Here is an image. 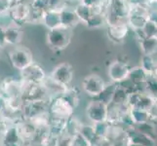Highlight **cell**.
Returning <instances> with one entry per match:
<instances>
[{
	"instance_id": "18",
	"label": "cell",
	"mask_w": 157,
	"mask_h": 146,
	"mask_svg": "<svg viewBox=\"0 0 157 146\" xmlns=\"http://www.w3.org/2000/svg\"><path fill=\"white\" fill-rule=\"evenodd\" d=\"M140 66L148 73V75H153L157 68V62H155L152 55H144Z\"/></svg>"
},
{
	"instance_id": "21",
	"label": "cell",
	"mask_w": 157,
	"mask_h": 146,
	"mask_svg": "<svg viewBox=\"0 0 157 146\" xmlns=\"http://www.w3.org/2000/svg\"><path fill=\"white\" fill-rule=\"evenodd\" d=\"M91 146H113V142L108 137H96Z\"/></svg>"
},
{
	"instance_id": "11",
	"label": "cell",
	"mask_w": 157,
	"mask_h": 146,
	"mask_svg": "<svg viewBox=\"0 0 157 146\" xmlns=\"http://www.w3.org/2000/svg\"><path fill=\"white\" fill-rule=\"evenodd\" d=\"M147 78H148V73L140 66H135L134 68H130V71L127 77V79L130 82H132L135 85L136 90L139 91H140V86L144 87V83L147 80Z\"/></svg>"
},
{
	"instance_id": "4",
	"label": "cell",
	"mask_w": 157,
	"mask_h": 146,
	"mask_svg": "<svg viewBox=\"0 0 157 146\" xmlns=\"http://www.w3.org/2000/svg\"><path fill=\"white\" fill-rule=\"evenodd\" d=\"M21 81L25 84L39 85L45 81L46 73L40 66L32 62L28 67L21 70Z\"/></svg>"
},
{
	"instance_id": "24",
	"label": "cell",
	"mask_w": 157,
	"mask_h": 146,
	"mask_svg": "<svg viewBox=\"0 0 157 146\" xmlns=\"http://www.w3.org/2000/svg\"><path fill=\"white\" fill-rule=\"evenodd\" d=\"M153 75H157V68H156V70H155V73H154Z\"/></svg>"
},
{
	"instance_id": "13",
	"label": "cell",
	"mask_w": 157,
	"mask_h": 146,
	"mask_svg": "<svg viewBox=\"0 0 157 146\" xmlns=\"http://www.w3.org/2000/svg\"><path fill=\"white\" fill-rule=\"evenodd\" d=\"M128 113L134 125L150 121L149 113L145 109H142V108H129Z\"/></svg>"
},
{
	"instance_id": "1",
	"label": "cell",
	"mask_w": 157,
	"mask_h": 146,
	"mask_svg": "<svg viewBox=\"0 0 157 146\" xmlns=\"http://www.w3.org/2000/svg\"><path fill=\"white\" fill-rule=\"evenodd\" d=\"M71 29L63 28V26H58V28L50 29L47 35V41L52 48L54 49H62L67 48L70 43L71 38Z\"/></svg>"
},
{
	"instance_id": "3",
	"label": "cell",
	"mask_w": 157,
	"mask_h": 146,
	"mask_svg": "<svg viewBox=\"0 0 157 146\" xmlns=\"http://www.w3.org/2000/svg\"><path fill=\"white\" fill-rule=\"evenodd\" d=\"M9 58L12 66L21 71L25 67H28L32 62L31 52L25 47H15L9 53Z\"/></svg>"
},
{
	"instance_id": "22",
	"label": "cell",
	"mask_w": 157,
	"mask_h": 146,
	"mask_svg": "<svg viewBox=\"0 0 157 146\" xmlns=\"http://www.w3.org/2000/svg\"><path fill=\"white\" fill-rule=\"evenodd\" d=\"M149 113V117H150V121H157V99H154L153 103L151 104L149 107V109L147 110Z\"/></svg>"
},
{
	"instance_id": "12",
	"label": "cell",
	"mask_w": 157,
	"mask_h": 146,
	"mask_svg": "<svg viewBox=\"0 0 157 146\" xmlns=\"http://www.w3.org/2000/svg\"><path fill=\"white\" fill-rule=\"evenodd\" d=\"M4 30V40L5 43H8L11 45H15L21 40V32L19 29V26L14 24H9L6 28H3Z\"/></svg>"
},
{
	"instance_id": "19",
	"label": "cell",
	"mask_w": 157,
	"mask_h": 146,
	"mask_svg": "<svg viewBox=\"0 0 157 146\" xmlns=\"http://www.w3.org/2000/svg\"><path fill=\"white\" fill-rule=\"evenodd\" d=\"M78 133L80 136H82L86 140H88L90 143L93 142V140L97 137L94 125H81L78 129Z\"/></svg>"
},
{
	"instance_id": "10",
	"label": "cell",
	"mask_w": 157,
	"mask_h": 146,
	"mask_svg": "<svg viewBox=\"0 0 157 146\" xmlns=\"http://www.w3.org/2000/svg\"><path fill=\"white\" fill-rule=\"evenodd\" d=\"M108 37L116 43L121 42L128 33V24L125 21L108 24Z\"/></svg>"
},
{
	"instance_id": "2",
	"label": "cell",
	"mask_w": 157,
	"mask_h": 146,
	"mask_svg": "<svg viewBox=\"0 0 157 146\" xmlns=\"http://www.w3.org/2000/svg\"><path fill=\"white\" fill-rule=\"evenodd\" d=\"M109 105L101 99L91 101L86 107V115L93 124H98L107 121Z\"/></svg>"
},
{
	"instance_id": "7",
	"label": "cell",
	"mask_w": 157,
	"mask_h": 146,
	"mask_svg": "<svg viewBox=\"0 0 157 146\" xmlns=\"http://www.w3.org/2000/svg\"><path fill=\"white\" fill-rule=\"evenodd\" d=\"M130 67L124 62L115 61L109 64L108 66V76L113 83H121L128 77Z\"/></svg>"
},
{
	"instance_id": "5",
	"label": "cell",
	"mask_w": 157,
	"mask_h": 146,
	"mask_svg": "<svg viewBox=\"0 0 157 146\" xmlns=\"http://www.w3.org/2000/svg\"><path fill=\"white\" fill-rule=\"evenodd\" d=\"M106 83L98 74H90L82 81L83 91L90 96H99L105 90Z\"/></svg>"
},
{
	"instance_id": "8",
	"label": "cell",
	"mask_w": 157,
	"mask_h": 146,
	"mask_svg": "<svg viewBox=\"0 0 157 146\" xmlns=\"http://www.w3.org/2000/svg\"><path fill=\"white\" fill-rule=\"evenodd\" d=\"M50 109H51V112L53 113L55 117L67 119V118L71 116L74 108L62 95V96L58 97V99H56L53 101Z\"/></svg>"
},
{
	"instance_id": "17",
	"label": "cell",
	"mask_w": 157,
	"mask_h": 146,
	"mask_svg": "<svg viewBox=\"0 0 157 146\" xmlns=\"http://www.w3.org/2000/svg\"><path fill=\"white\" fill-rule=\"evenodd\" d=\"M144 91L151 97L157 99V75H148L144 83Z\"/></svg>"
},
{
	"instance_id": "6",
	"label": "cell",
	"mask_w": 157,
	"mask_h": 146,
	"mask_svg": "<svg viewBox=\"0 0 157 146\" xmlns=\"http://www.w3.org/2000/svg\"><path fill=\"white\" fill-rule=\"evenodd\" d=\"M50 78L54 82L58 83L59 85L63 86V87H68L71 83L73 78V70L72 66L67 62H63L57 66L52 71Z\"/></svg>"
},
{
	"instance_id": "16",
	"label": "cell",
	"mask_w": 157,
	"mask_h": 146,
	"mask_svg": "<svg viewBox=\"0 0 157 146\" xmlns=\"http://www.w3.org/2000/svg\"><path fill=\"white\" fill-rule=\"evenodd\" d=\"M128 93H129V92L125 88H123L121 85L117 84L115 91H114V94H113V96H112L111 103L115 104V105L126 104Z\"/></svg>"
},
{
	"instance_id": "23",
	"label": "cell",
	"mask_w": 157,
	"mask_h": 146,
	"mask_svg": "<svg viewBox=\"0 0 157 146\" xmlns=\"http://www.w3.org/2000/svg\"><path fill=\"white\" fill-rule=\"evenodd\" d=\"M127 146H144V145H140V144H136V143H131V142H128Z\"/></svg>"
},
{
	"instance_id": "15",
	"label": "cell",
	"mask_w": 157,
	"mask_h": 146,
	"mask_svg": "<svg viewBox=\"0 0 157 146\" xmlns=\"http://www.w3.org/2000/svg\"><path fill=\"white\" fill-rule=\"evenodd\" d=\"M133 127L140 133H142L145 134V136H147V137L156 140V137H157L156 127L152 121H147L144 123L137 124V125H134Z\"/></svg>"
},
{
	"instance_id": "9",
	"label": "cell",
	"mask_w": 157,
	"mask_h": 146,
	"mask_svg": "<svg viewBox=\"0 0 157 146\" xmlns=\"http://www.w3.org/2000/svg\"><path fill=\"white\" fill-rule=\"evenodd\" d=\"M125 136L128 142L140 144L144 146H155L156 140L151 138L145 134L140 133L134 127H130L125 129Z\"/></svg>"
},
{
	"instance_id": "14",
	"label": "cell",
	"mask_w": 157,
	"mask_h": 146,
	"mask_svg": "<svg viewBox=\"0 0 157 146\" xmlns=\"http://www.w3.org/2000/svg\"><path fill=\"white\" fill-rule=\"evenodd\" d=\"M144 55H152L157 50V36H145L140 40Z\"/></svg>"
},
{
	"instance_id": "20",
	"label": "cell",
	"mask_w": 157,
	"mask_h": 146,
	"mask_svg": "<svg viewBox=\"0 0 157 146\" xmlns=\"http://www.w3.org/2000/svg\"><path fill=\"white\" fill-rule=\"evenodd\" d=\"M94 128H95L97 137H107L108 133H109V129H110V124L107 121L94 124Z\"/></svg>"
}]
</instances>
